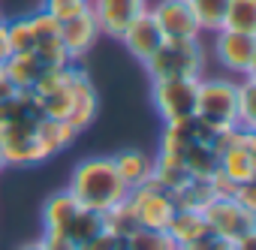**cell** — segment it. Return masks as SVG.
<instances>
[{
    "instance_id": "cell-1",
    "label": "cell",
    "mask_w": 256,
    "mask_h": 250,
    "mask_svg": "<svg viewBox=\"0 0 256 250\" xmlns=\"http://www.w3.org/2000/svg\"><path fill=\"white\" fill-rule=\"evenodd\" d=\"M30 94L36 96L46 118L66 120L76 133L90 127V120L96 118V108H100V100H96L90 78L72 64L48 70Z\"/></svg>"
},
{
    "instance_id": "cell-2",
    "label": "cell",
    "mask_w": 256,
    "mask_h": 250,
    "mask_svg": "<svg viewBox=\"0 0 256 250\" xmlns=\"http://www.w3.org/2000/svg\"><path fill=\"white\" fill-rule=\"evenodd\" d=\"M66 190L72 193V199L84 208H94V211H108L112 205L124 202L130 187H126L112 163V157H88L82 160L72 175H70V184Z\"/></svg>"
},
{
    "instance_id": "cell-3",
    "label": "cell",
    "mask_w": 256,
    "mask_h": 250,
    "mask_svg": "<svg viewBox=\"0 0 256 250\" xmlns=\"http://www.w3.org/2000/svg\"><path fill=\"white\" fill-rule=\"evenodd\" d=\"M151 82L160 78H202L205 52L199 40H163L160 48L145 60Z\"/></svg>"
},
{
    "instance_id": "cell-4",
    "label": "cell",
    "mask_w": 256,
    "mask_h": 250,
    "mask_svg": "<svg viewBox=\"0 0 256 250\" xmlns=\"http://www.w3.org/2000/svg\"><path fill=\"white\" fill-rule=\"evenodd\" d=\"M196 114L220 133L238 127V84L229 78H199Z\"/></svg>"
},
{
    "instance_id": "cell-5",
    "label": "cell",
    "mask_w": 256,
    "mask_h": 250,
    "mask_svg": "<svg viewBox=\"0 0 256 250\" xmlns=\"http://www.w3.org/2000/svg\"><path fill=\"white\" fill-rule=\"evenodd\" d=\"M214 148H217V157H220V172L232 184L256 181V130L232 127V130L220 133Z\"/></svg>"
},
{
    "instance_id": "cell-6",
    "label": "cell",
    "mask_w": 256,
    "mask_h": 250,
    "mask_svg": "<svg viewBox=\"0 0 256 250\" xmlns=\"http://www.w3.org/2000/svg\"><path fill=\"white\" fill-rule=\"evenodd\" d=\"M202 217L208 223V232H214L226 244H235L256 232V214L250 208L238 205L232 196H214L202 208Z\"/></svg>"
},
{
    "instance_id": "cell-7",
    "label": "cell",
    "mask_w": 256,
    "mask_h": 250,
    "mask_svg": "<svg viewBox=\"0 0 256 250\" xmlns=\"http://www.w3.org/2000/svg\"><path fill=\"white\" fill-rule=\"evenodd\" d=\"M196 84L199 78H160L151 88V100L163 124L187 120L196 114Z\"/></svg>"
},
{
    "instance_id": "cell-8",
    "label": "cell",
    "mask_w": 256,
    "mask_h": 250,
    "mask_svg": "<svg viewBox=\"0 0 256 250\" xmlns=\"http://www.w3.org/2000/svg\"><path fill=\"white\" fill-rule=\"evenodd\" d=\"M126 202L133 205V214H136L142 229H166V223L175 214L172 196L157 181H145V184L133 187L126 193Z\"/></svg>"
},
{
    "instance_id": "cell-9",
    "label": "cell",
    "mask_w": 256,
    "mask_h": 250,
    "mask_svg": "<svg viewBox=\"0 0 256 250\" xmlns=\"http://www.w3.org/2000/svg\"><path fill=\"white\" fill-rule=\"evenodd\" d=\"M214 54H217L223 70L247 78L256 72V34L217 30L214 34Z\"/></svg>"
},
{
    "instance_id": "cell-10",
    "label": "cell",
    "mask_w": 256,
    "mask_h": 250,
    "mask_svg": "<svg viewBox=\"0 0 256 250\" xmlns=\"http://www.w3.org/2000/svg\"><path fill=\"white\" fill-rule=\"evenodd\" d=\"M88 10L100 28V36L120 40L124 30L148 10V0H88Z\"/></svg>"
},
{
    "instance_id": "cell-11",
    "label": "cell",
    "mask_w": 256,
    "mask_h": 250,
    "mask_svg": "<svg viewBox=\"0 0 256 250\" xmlns=\"http://www.w3.org/2000/svg\"><path fill=\"white\" fill-rule=\"evenodd\" d=\"M148 12L157 22L163 40H199L202 36L187 0H148Z\"/></svg>"
},
{
    "instance_id": "cell-12",
    "label": "cell",
    "mask_w": 256,
    "mask_h": 250,
    "mask_svg": "<svg viewBox=\"0 0 256 250\" xmlns=\"http://www.w3.org/2000/svg\"><path fill=\"white\" fill-rule=\"evenodd\" d=\"M0 151H4V163L6 166H36L46 157L36 127H22V130H6L0 133Z\"/></svg>"
},
{
    "instance_id": "cell-13",
    "label": "cell",
    "mask_w": 256,
    "mask_h": 250,
    "mask_svg": "<svg viewBox=\"0 0 256 250\" xmlns=\"http://www.w3.org/2000/svg\"><path fill=\"white\" fill-rule=\"evenodd\" d=\"M96 40H100V28H96L90 10H84V12H78V16L66 18V22H60V42H64V48L70 52L72 60H78L82 54H88Z\"/></svg>"
},
{
    "instance_id": "cell-14",
    "label": "cell",
    "mask_w": 256,
    "mask_h": 250,
    "mask_svg": "<svg viewBox=\"0 0 256 250\" xmlns=\"http://www.w3.org/2000/svg\"><path fill=\"white\" fill-rule=\"evenodd\" d=\"M120 42L126 46V52H130L136 60H148L157 48H160V42H163V34H160V28H157V22L151 18V12L145 10L130 28L124 30V36H120Z\"/></svg>"
},
{
    "instance_id": "cell-15",
    "label": "cell",
    "mask_w": 256,
    "mask_h": 250,
    "mask_svg": "<svg viewBox=\"0 0 256 250\" xmlns=\"http://www.w3.org/2000/svg\"><path fill=\"white\" fill-rule=\"evenodd\" d=\"M4 70L10 72V78H12L16 90L30 94V90L40 84V78H42L48 70H54V66H48L36 52H28V54H12V58L4 64Z\"/></svg>"
},
{
    "instance_id": "cell-16",
    "label": "cell",
    "mask_w": 256,
    "mask_h": 250,
    "mask_svg": "<svg viewBox=\"0 0 256 250\" xmlns=\"http://www.w3.org/2000/svg\"><path fill=\"white\" fill-rule=\"evenodd\" d=\"M112 163H114L120 181L130 187V190L139 187V184H145V181H151V172H154V157H148V154L139 151V148L118 151V154L112 157Z\"/></svg>"
},
{
    "instance_id": "cell-17",
    "label": "cell",
    "mask_w": 256,
    "mask_h": 250,
    "mask_svg": "<svg viewBox=\"0 0 256 250\" xmlns=\"http://www.w3.org/2000/svg\"><path fill=\"white\" fill-rule=\"evenodd\" d=\"M78 208H82V205L72 199L70 190H58V193H52V196L46 199V205H42V226H46V232H58V235H64L66 226L72 223V217L78 214Z\"/></svg>"
},
{
    "instance_id": "cell-18",
    "label": "cell",
    "mask_w": 256,
    "mask_h": 250,
    "mask_svg": "<svg viewBox=\"0 0 256 250\" xmlns=\"http://www.w3.org/2000/svg\"><path fill=\"white\" fill-rule=\"evenodd\" d=\"M172 196V205L175 211H202L211 199H214V190H211V178H187L178 190L169 193Z\"/></svg>"
},
{
    "instance_id": "cell-19",
    "label": "cell",
    "mask_w": 256,
    "mask_h": 250,
    "mask_svg": "<svg viewBox=\"0 0 256 250\" xmlns=\"http://www.w3.org/2000/svg\"><path fill=\"white\" fill-rule=\"evenodd\" d=\"M163 232L175 241V247H184V244H193L196 238H202L208 232V223H205L202 211H175Z\"/></svg>"
},
{
    "instance_id": "cell-20",
    "label": "cell",
    "mask_w": 256,
    "mask_h": 250,
    "mask_svg": "<svg viewBox=\"0 0 256 250\" xmlns=\"http://www.w3.org/2000/svg\"><path fill=\"white\" fill-rule=\"evenodd\" d=\"M36 136H40V145H42V151H46V157H54V154H60L64 148H70L72 145V139L78 136L66 120H58V118H40V124H36Z\"/></svg>"
},
{
    "instance_id": "cell-21",
    "label": "cell",
    "mask_w": 256,
    "mask_h": 250,
    "mask_svg": "<svg viewBox=\"0 0 256 250\" xmlns=\"http://www.w3.org/2000/svg\"><path fill=\"white\" fill-rule=\"evenodd\" d=\"M106 229V220H102V211H94V208H78V214L72 217V223L66 226V232H64V238L78 250L82 244H88L90 238H96L100 232Z\"/></svg>"
},
{
    "instance_id": "cell-22",
    "label": "cell",
    "mask_w": 256,
    "mask_h": 250,
    "mask_svg": "<svg viewBox=\"0 0 256 250\" xmlns=\"http://www.w3.org/2000/svg\"><path fill=\"white\" fill-rule=\"evenodd\" d=\"M220 30H238V34H256V0H229L223 12Z\"/></svg>"
},
{
    "instance_id": "cell-23",
    "label": "cell",
    "mask_w": 256,
    "mask_h": 250,
    "mask_svg": "<svg viewBox=\"0 0 256 250\" xmlns=\"http://www.w3.org/2000/svg\"><path fill=\"white\" fill-rule=\"evenodd\" d=\"M187 4L202 34H217L223 28V12L229 0H187Z\"/></svg>"
},
{
    "instance_id": "cell-24",
    "label": "cell",
    "mask_w": 256,
    "mask_h": 250,
    "mask_svg": "<svg viewBox=\"0 0 256 250\" xmlns=\"http://www.w3.org/2000/svg\"><path fill=\"white\" fill-rule=\"evenodd\" d=\"M184 169L193 178H211L220 169V157L214 145H190L187 157H184Z\"/></svg>"
},
{
    "instance_id": "cell-25",
    "label": "cell",
    "mask_w": 256,
    "mask_h": 250,
    "mask_svg": "<svg viewBox=\"0 0 256 250\" xmlns=\"http://www.w3.org/2000/svg\"><path fill=\"white\" fill-rule=\"evenodd\" d=\"M102 220H106V229L114 232V235H120V238H130L136 229H142L139 220H136V214H133V205L126 202V199L118 202V205H112L108 211H102Z\"/></svg>"
},
{
    "instance_id": "cell-26",
    "label": "cell",
    "mask_w": 256,
    "mask_h": 250,
    "mask_svg": "<svg viewBox=\"0 0 256 250\" xmlns=\"http://www.w3.org/2000/svg\"><path fill=\"white\" fill-rule=\"evenodd\" d=\"M238 127L256 130V78L253 76L238 82Z\"/></svg>"
},
{
    "instance_id": "cell-27",
    "label": "cell",
    "mask_w": 256,
    "mask_h": 250,
    "mask_svg": "<svg viewBox=\"0 0 256 250\" xmlns=\"http://www.w3.org/2000/svg\"><path fill=\"white\" fill-rule=\"evenodd\" d=\"M126 247L130 250H178L175 241L163 229H136L126 238Z\"/></svg>"
},
{
    "instance_id": "cell-28",
    "label": "cell",
    "mask_w": 256,
    "mask_h": 250,
    "mask_svg": "<svg viewBox=\"0 0 256 250\" xmlns=\"http://www.w3.org/2000/svg\"><path fill=\"white\" fill-rule=\"evenodd\" d=\"M6 34H10L12 54H28V52L36 48V36H34V30H30L28 16H24V18H16V22H6Z\"/></svg>"
},
{
    "instance_id": "cell-29",
    "label": "cell",
    "mask_w": 256,
    "mask_h": 250,
    "mask_svg": "<svg viewBox=\"0 0 256 250\" xmlns=\"http://www.w3.org/2000/svg\"><path fill=\"white\" fill-rule=\"evenodd\" d=\"M40 10L48 12L58 22H66V18H72V16H78V12L88 10V0H42Z\"/></svg>"
},
{
    "instance_id": "cell-30",
    "label": "cell",
    "mask_w": 256,
    "mask_h": 250,
    "mask_svg": "<svg viewBox=\"0 0 256 250\" xmlns=\"http://www.w3.org/2000/svg\"><path fill=\"white\" fill-rule=\"evenodd\" d=\"M232 199H235L238 205H244V208H250V211L256 214V181H250V184H238V187H235V193H232Z\"/></svg>"
},
{
    "instance_id": "cell-31",
    "label": "cell",
    "mask_w": 256,
    "mask_h": 250,
    "mask_svg": "<svg viewBox=\"0 0 256 250\" xmlns=\"http://www.w3.org/2000/svg\"><path fill=\"white\" fill-rule=\"evenodd\" d=\"M40 241H42V247H46V250H76V247H72L64 235H58V232H42V238H40Z\"/></svg>"
},
{
    "instance_id": "cell-32",
    "label": "cell",
    "mask_w": 256,
    "mask_h": 250,
    "mask_svg": "<svg viewBox=\"0 0 256 250\" xmlns=\"http://www.w3.org/2000/svg\"><path fill=\"white\" fill-rule=\"evenodd\" d=\"M12 58V46H10V34H6V22L0 18V66Z\"/></svg>"
},
{
    "instance_id": "cell-33",
    "label": "cell",
    "mask_w": 256,
    "mask_h": 250,
    "mask_svg": "<svg viewBox=\"0 0 256 250\" xmlns=\"http://www.w3.org/2000/svg\"><path fill=\"white\" fill-rule=\"evenodd\" d=\"M18 90H16V84H12V78H10V72L0 66V102L4 100H10V96H16Z\"/></svg>"
},
{
    "instance_id": "cell-34",
    "label": "cell",
    "mask_w": 256,
    "mask_h": 250,
    "mask_svg": "<svg viewBox=\"0 0 256 250\" xmlns=\"http://www.w3.org/2000/svg\"><path fill=\"white\" fill-rule=\"evenodd\" d=\"M232 247H235V250H256V232L247 235V238H241V241H235Z\"/></svg>"
},
{
    "instance_id": "cell-35",
    "label": "cell",
    "mask_w": 256,
    "mask_h": 250,
    "mask_svg": "<svg viewBox=\"0 0 256 250\" xmlns=\"http://www.w3.org/2000/svg\"><path fill=\"white\" fill-rule=\"evenodd\" d=\"M18 250H46V247H42V241H28V244H22Z\"/></svg>"
},
{
    "instance_id": "cell-36",
    "label": "cell",
    "mask_w": 256,
    "mask_h": 250,
    "mask_svg": "<svg viewBox=\"0 0 256 250\" xmlns=\"http://www.w3.org/2000/svg\"><path fill=\"white\" fill-rule=\"evenodd\" d=\"M217 250H235V247H232V244H220Z\"/></svg>"
},
{
    "instance_id": "cell-37",
    "label": "cell",
    "mask_w": 256,
    "mask_h": 250,
    "mask_svg": "<svg viewBox=\"0 0 256 250\" xmlns=\"http://www.w3.org/2000/svg\"><path fill=\"white\" fill-rule=\"evenodd\" d=\"M4 166H6V163H4V151H0V169H4Z\"/></svg>"
}]
</instances>
